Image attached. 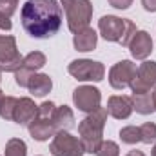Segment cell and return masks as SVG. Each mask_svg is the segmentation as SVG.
<instances>
[{"label": "cell", "mask_w": 156, "mask_h": 156, "mask_svg": "<svg viewBox=\"0 0 156 156\" xmlns=\"http://www.w3.org/2000/svg\"><path fill=\"white\" fill-rule=\"evenodd\" d=\"M22 27L33 38H51L62 27V5L56 0H27L20 11Z\"/></svg>", "instance_id": "obj_1"}, {"label": "cell", "mask_w": 156, "mask_h": 156, "mask_svg": "<svg viewBox=\"0 0 156 156\" xmlns=\"http://www.w3.org/2000/svg\"><path fill=\"white\" fill-rule=\"evenodd\" d=\"M107 122V109L98 107L93 113H87V116L78 123V134L80 142L83 145V151L89 154H96L104 142V127Z\"/></svg>", "instance_id": "obj_2"}, {"label": "cell", "mask_w": 156, "mask_h": 156, "mask_svg": "<svg viewBox=\"0 0 156 156\" xmlns=\"http://www.w3.org/2000/svg\"><path fill=\"white\" fill-rule=\"evenodd\" d=\"M60 5L66 13L67 27L73 35L89 27L93 18V4L91 0H60Z\"/></svg>", "instance_id": "obj_3"}, {"label": "cell", "mask_w": 156, "mask_h": 156, "mask_svg": "<svg viewBox=\"0 0 156 156\" xmlns=\"http://www.w3.org/2000/svg\"><path fill=\"white\" fill-rule=\"evenodd\" d=\"M67 73L78 82H102L105 76V66L96 60L78 58L67 66Z\"/></svg>", "instance_id": "obj_4"}, {"label": "cell", "mask_w": 156, "mask_h": 156, "mask_svg": "<svg viewBox=\"0 0 156 156\" xmlns=\"http://www.w3.org/2000/svg\"><path fill=\"white\" fill-rule=\"evenodd\" d=\"M49 151L53 156H83V145L80 138L73 136L69 131H56L51 144Z\"/></svg>", "instance_id": "obj_5"}, {"label": "cell", "mask_w": 156, "mask_h": 156, "mask_svg": "<svg viewBox=\"0 0 156 156\" xmlns=\"http://www.w3.org/2000/svg\"><path fill=\"white\" fill-rule=\"evenodd\" d=\"M24 56L16 49V38L11 35H0V71L16 73L22 67Z\"/></svg>", "instance_id": "obj_6"}, {"label": "cell", "mask_w": 156, "mask_h": 156, "mask_svg": "<svg viewBox=\"0 0 156 156\" xmlns=\"http://www.w3.org/2000/svg\"><path fill=\"white\" fill-rule=\"evenodd\" d=\"M133 93H151L156 89V62L151 60H144L138 69H136V76L133 78V82L129 83Z\"/></svg>", "instance_id": "obj_7"}, {"label": "cell", "mask_w": 156, "mask_h": 156, "mask_svg": "<svg viewBox=\"0 0 156 156\" xmlns=\"http://www.w3.org/2000/svg\"><path fill=\"white\" fill-rule=\"evenodd\" d=\"M102 93L93 85H78L73 91V104L82 113H93L100 107Z\"/></svg>", "instance_id": "obj_8"}, {"label": "cell", "mask_w": 156, "mask_h": 156, "mask_svg": "<svg viewBox=\"0 0 156 156\" xmlns=\"http://www.w3.org/2000/svg\"><path fill=\"white\" fill-rule=\"evenodd\" d=\"M136 64L131 60H120L116 62L111 69H109V83L113 89L123 91L125 87H129V83L133 82V78L136 76Z\"/></svg>", "instance_id": "obj_9"}, {"label": "cell", "mask_w": 156, "mask_h": 156, "mask_svg": "<svg viewBox=\"0 0 156 156\" xmlns=\"http://www.w3.org/2000/svg\"><path fill=\"white\" fill-rule=\"evenodd\" d=\"M98 31L102 38L107 42H120L123 35V18H118L115 15H105L98 20Z\"/></svg>", "instance_id": "obj_10"}, {"label": "cell", "mask_w": 156, "mask_h": 156, "mask_svg": "<svg viewBox=\"0 0 156 156\" xmlns=\"http://www.w3.org/2000/svg\"><path fill=\"white\" fill-rule=\"evenodd\" d=\"M105 109H107V115H111L116 120H127L133 115V100L131 96H123V94L109 96Z\"/></svg>", "instance_id": "obj_11"}, {"label": "cell", "mask_w": 156, "mask_h": 156, "mask_svg": "<svg viewBox=\"0 0 156 156\" xmlns=\"http://www.w3.org/2000/svg\"><path fill=\"white\" fill-rule=\"evenodd\" d=\"M133 58L136 60H147V56L153 53V38L147 31H136V35L133 37L131 44L127 45Z\"/></svg>", "instance_id": "obj_12"}, {"label": "cell", "mask_w": 156, "mask_h": 156, "mask_svg": "<svg viewBox=\"0 0 156 156\" xmlns=\"http://www.w3.org/2000/svg\"><path fill=\"white\" fill-rule=\"evenodd\" d=\"M27 129H29L31 138L37 140V142H47L56 133L53 118H44V116H35V120L27 125Z\"/></svg>", "instance_id": "obj_13"}, {"label": "cell", "mask_w": 156, "mask_h": 156, "mask_svg": "<svg viewBox=\"0 0 156 156\" xmlns=\"http://www.w3.org/2000/svg\"><path fill=\"white\" fill-rule=\"evenodd\" d=\"M38 113V105L29 98V96H24V98H18V104H16V109H15V118L13 122L18 123V125H29L35 116Z\"/></svg>", "instance_id": "obj_14"}, {"label": "cell", "mask_w": 156, "mask_h": 156, "mask_svg": "<svg viewBox=\"0 0 156 156\" xmlns=\"http://www.w3.org/2000/svg\"><path fill=\"white\" fill-rule=\"evenodd\" d=\"M96 44H98V35L93 27H85L82 31H78L76 35L73 37V45L75 49L80 53H89V51H94L96 49Z\"/></svg>", "instance_id": "obj_15"}, {"label": "cell", "mask_w": 156, "mask_h": 156, "mask_svg": "<svg viewBox=\"0 0 156 156\" xmlns=\"http://www.w3.org/2000/svg\"><path fill=\"white\" fill-rule=\"evenodd\" d=\"M29 93L37 98H44L45 94L51 93L53 89V80L49 78V75H44V73H35L33 78L29 80V85H27Z\"/></svg>", "instance_id": "obj_16"}, {"label": "cell", "mask_w": 156, "mask_h": 156, "mask_svg": "<svg viewBox=\"0 0 156 156\" xmlns=\"http://www.w3.org/2000/svg\"><path fill=\"white\" fill-rule=\"evenodd\" d=\"M53 123H55V129L56 131H71L75 127V115H73V109L69 105H60L56 107L55 111V116H53Z\"/></svg>", "instance_id": "obj_17"}, {"label": "cell", "mask_w": 156, "mask_h": 156, "mask_svg": "<svg viewBox=\"0 0 156 156\" xmlns=\"http://www.w3.org/2000/svg\"><path fill=\"white\" fill-rule=\"evenodd\" d=\"M133 100V111H136L138 115H153L154 113V105H153V96L151 93H133L131 96Z\"/></svg>", "instance_id": "obj_18"}, {"label": "cell", "mask_w": 156, "mask_h": 156, "mask_svg": "<svg viewBox=\"0 0 156 156\" xmlns=\"http://www.w3.org/2000/svg\"><path fill=\"white\" fill-rule=\"evenodd\" d=\"M45 62H47V58H45V55H44V53H40V51H31L29 55H26V56H24L22 67H26V69H29V71L37 73L38 69H42V67L45 66Z\"/></svg>", "instance_id": "obj_19"}, {"label": "cell", "mask_w": 156, "mask_h": 156, "mask_svg": "<svg viewBox=\"0 0 156 156\" xmlns=\"http://www.w3.org/2000/svg\"><path fill=\"white\" fill-rule=\"evenodd\" d=\"M4 156H27V145L20 138H9L4 149Z\"/></svg>", "instance_id": "obj_20"}, {"label": "cell", "mask_w": 156, "mask_h": 156, "mask_svg": "<svg viewBox=\"0 0 156 156\" xmlns=\"http://www.w3.org/2000/svg\"><path fill=\"white\" fill-rule=\"evenodd\" d=\"M120 140L122 144H127V145H134L138 142H142V134H140V127L136 125H125L120 129Z\"/></svg>", "instance_id": "obj_21"}, {"label": "cell", "mask_w": 156, "mask_h": 156, "mask_svg": "<svg viewBox=\"0 0 156 156\" xmlns=\"http://www.w3.org/2000/svg\"><path fill=\"white\" fill-rule=\"evenodd\" d=\"M16 104H18V98H15V96H5V98L2 100V104H0V118L5 120V122H13Z\"/></svg>", "instance_id": "obj_22"}, {"label": "cell", "mask_w": 156, "mask_h": 156, "mask_svg": "<svg viewBox=\"0 0 156 156\" xmlns=\"http://www.w3.org/2000/svg\"><path fill=\"white\" fill-rule=\"evenodd\" d=\"M136 24L133 22V20H129V18H123V35H122V38H120V45H123V47H127L129 44H131V40L133 37L136 35Z\"/></svg>", "instance_id": "obj_23"}, {"label": "cell", "mask_w": 156, "mask_h": 156, "mask_svg": "<svg viewBox=\"0 0 156 156\" xmlns=\"http://www.w3.org/2000/svg\"><path fill=\"white\" fill-rule=\"evenodd\" d=\"M140 134H142V142L144 144H154L156 142V123L153 122H145L140 125Z\"/></svg>", "instance_id": "obj_24"}, {"label": "cell", "mask_w": 156, "mask_h": 156, "mask_svg": "<svg viewBox=\"0 0 156 156\" xmlns=\"http://www.w3.org/2000/svg\"><path fill=\"white\" fill-rule=\"evenodd\" d=\"M96 156H120V147L113 140H104L100 149L96 151Z\"/></svg>", "instance_id": "obj_25"}, {"label": "cell", "mask_w": 156, "mask_h": 156, "mask_svg": "<svg viewBox=\"0 0 156 156\" xmlns=\"http://www.w3.org/2000/svg\"><path fill=\"white\" fill-rule=\"evenodd\" d=\"M33 71H29V69H26V67H20L16 73H15V82H16V85L18 87H27L29 85V80L33 78Z\"/></svg>", "instance_id": "obj_26"}, {"label": "cell", "mask_w": 156, "mask_h": 156, "mask_svg": "<svg viewBox=\"0 0 156 156\" xmlns=\"http://www.w3.org/2000/svg\"><path fill=\"white\" fill-rule=\"evenodd\" d=\"M16 5H18V0H0V13L11 18L16 11Z\"/></svg>", "instance_id": "obj_27"}, {"label": "cell", "mask_w": 156, "mask_h": 156, "mask_svg": "<svg viewBox=\"0 0 156 156\" xmlns=\"http://www.w3.org/2000/svg\"><path fill=\"white\" fill-rule=\"evenodd\" d=\"M109 5H113L115 9H129L133 0H107Z\"/></svg>", "instance_id": "obj_28"}, {"label": "cell", "mask_w": 156, "mask_h": 156, "mask_svg": "<svg viewBox=\"0 0 156 156\" xmlns=\"http://www.w3.org/2000/svg\"><path fill=\"white\" fill-rule=\"evenodd\" d=\"M11 27H13V24H11V18L0 13V29H4V31H9Z\"/></svg>", "instance_id": "obj_29"}, {"label": "cell", "mask_w": 156, "mask_h": 156, "mask_svg": "<svg viewBox=\"0 0 156 156\" xmlns=\"http://www.w3.org/2000/svg\"><path fill=\"white\" fill-rule=\"evenodd\" d=\"M142 5L145 11L149 13H156V0H142Z\"/></svg>", "instance_id": "obj_30"}, {"label": "cell", "mask_w": 156, "mask_h": 156, "mask_svg": "<svg viewBox=\"0 0 156 156\" xmlns=\"http://www.w3.org/2000/svg\"><path fill=\"white\" fill-rule=\"evenodd\" d=\"M125 156H145V154H144L142 151H138V149H134V151H129V153H127Z\"/></svg>", "instance_id": "obj_31"}, {"label": "cell", "mask_w": 156, "mask_h": 156, "mask_svg": "<svg viewBox=\"0 0 156 156\" xmlns=\"http://www.w3.org/2000/svg\"><path fill=\"white\" fill-rule=\"evenodd\" d=\"M151 96H153V105H154V111H156V89L151 91Z\"/></svg>", "instance_id": "obj_32"}, {"label": "cell", "mask_w": 156, "mask_h": 156, "mask_svg": "<svg viewBox=\"0 0 156 156\" xmlns=\"http://www.w3.org/2000/svg\"><path fill=\"white\" fill-rule=\"evenodd\" d=\"M5 96H4V93H2V89H0V104H2V100H4Z\"/></svg>", "instance_id": "obj_33"}, {"label": "cell", "mask_w": 156, "mask_h": 156, "mask_svg": "<svg viewBox=\"0 0 156 156\" xmlns=\"http://www.w3.org/2000/svg\"><path fill=\"white\" fill-rule=\"evenodd\" d=\"M153 156H156V142H154V145H153Z\"/></svg>", "instance_id": "obj_34"}, {"label": "cell", "mask_w": 156, "mask_h": 156, "mask_svg": "<svg viewBox=\"0 0 156 156\" xmlns=\"http://www.w3.org/2000/svg\"><path fill=\"white\" fill-rule=\"evenodd\" d=\"M0 80H2V71H0Z\"/></svg>", "instance_id": "obj_35"}]
</instances>
